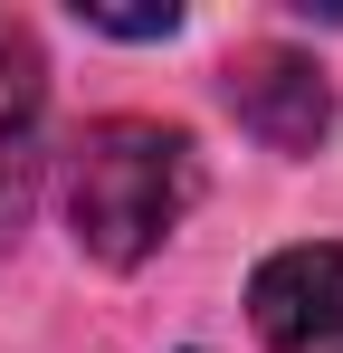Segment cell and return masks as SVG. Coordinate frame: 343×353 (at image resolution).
Segmentation results:
<instances>
[{"label": "cell", "mask_w": 343, "mask_h": 353, "mask_svg": "<svg viewBox=\"0 0 343 353\" xmlns=\"http://www.w3.org/2000/svg\"><path fill=\"white\" fill-rule=\"evenodd\" d=\"M76 19H86V29H105V39H172V29H181V10H86V0H76Z\"/></svg>", "instance_id": "obj_5"}, {"label": "cell", "mask_w": 343, "mask_h": 353, "mask_svg": "<svg viewBox=\"0 0 343 353\" xmlns=\"http://www.w3.org/2000/svg\"><path fill=\"white\" fill-rule=\"evenodd\" d=\"M248 325H258L267 353H343V248L334 239H305V248L258 258Z\"/></svg>", "instance_id": "obj_3"}, {"label": "cell", "mask_w": 343, "mask_h": 353, "mask_svg": "<svg viewBox=\"0 0 343 353\" xmlns=\"http://www.w3.org/2000/svg\"><path fill=\"white\" fill-rule=\"evenodd\" d=\"M39 124H48V58H39V29L0 10V239L29 220V191H39Z\"/></svg>", "instance_id": "obj_4"}, {"label": "cell", "mask_w": 343, "mask_h": 353, "mask_svg": "<svg viewBox=\"0 0 343 353\" xmlns=\"http://www.w3.org/2000/svg\"><path fill=\"white\" fill-rule=\"evenodd\" d=\"M220 96H229V115L248 124L267 153H315V143L334 134V86H324V67L305 58V48H286V39L238 48V58L220 67Z\"/></svg>", "instance_id": "obj_2"}, {"label": "cell", "mask_w": 343, "mask_h": 353, "mask_svg": "<svg viewBox=\"0 0 343 353\" xmlns=\"http://www.w3.org/2000/svg\"><path fill=\"white\" fill-rule=\"evenodd\" d=\"M200 201V153L181 124L105 115L67 143V230L96 268H143Z\"/></svg>", "instance_id": "obj_1"}]
</instances>
